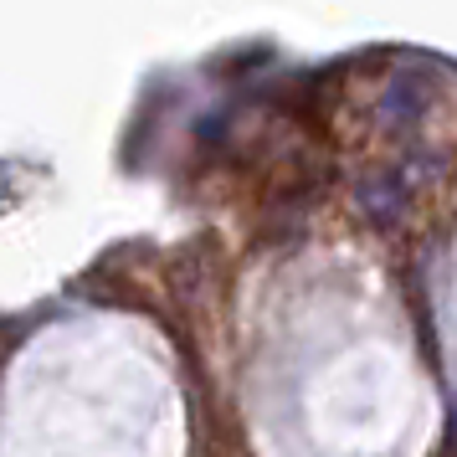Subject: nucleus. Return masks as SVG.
<instances>
[{
    "mask_svg": "<svg viewBox=\"0 0 457 457\" xmlns=\"http://www.w3.org/2000/svg\"><path fill=\"white\" fill-rule=\"evenodd\" d=\"M416 108H421V87L395 83V87H391V104H386V113H391V119H416Z\"/></svg>",
    "mask_w": 457,
    "mask_h": 457,
    "instance_id": "obj_1",
    "label": "nucleus"
}]
</instances>
